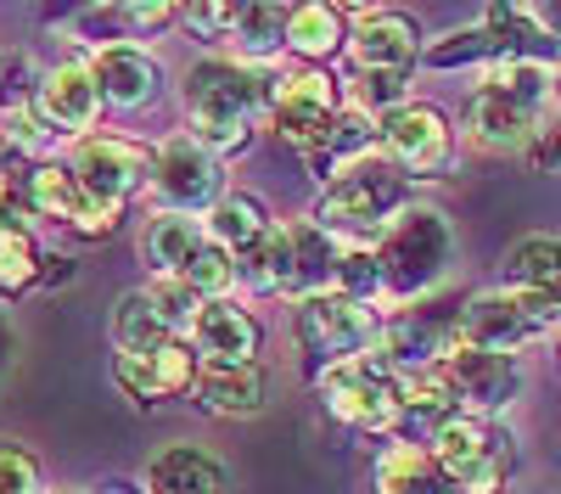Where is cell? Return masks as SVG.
Returning a JSON list of instances; mask_svg holds the SVG:
<instances>
[{
	"label": "cell",
	"instance_id": "6da1fadb",
	"mask_svg": "<svg viewBox=\"0 0 561 494\" xmlns=\"http://www.w3.org/2000/svg\"><path fill=\"white\" fill-rule=\"evenodd\" d=\"M180 102H185V118H192V135L208 152H237L253 135V113L270 107V84L248 62L208 57V62H197L192 73H185Z\"/></svg>",
	"mask_w": 561,
	"mask_h": 494
},
{
	"label": "cell",
	"instance_id": "7a4b0ae2",
	"mask_svg": "<svg viewBox=\"0 0 561 494\" xmlns=\"http://www.w3.org/2000/svg\"><path fill=\"white\" fill-rule=\"evenodd\" d=\"M404 197H410V174L370 152V158L348 163L332 186L320 192L314 225L325 237H382L388 225L410 208Z\"/></svg>",
	"mask_w": 561,
	"mask_h": 494
},
{
	"label": "cell",
	"instance_id": "3957f363",
	"mask_svg": "<svg viewBox=\"0 0 561 494\" xmlns=\"http://www.w3.org/2000/svg\"><path fill=\"white\" fill-rule=\"evenodd\" d=\"M556 73L534 57H505L494 62L489 84L472 96L466 107V124H472L478 147H494V152H517L534 141V118H539V102L550 96Z\"/></svg>",
	"mask_w": 561,
	"mask_h": 494
},
{
	"label": "cell",
	"instance_id": "277c9868",
	"mask_svg": "<svg viewBox=\"0 0 561 494\" xmlns=\"http://www.w3.org/2000/svg\"><path fill=\"white\" fill-rule=\"evenodd\" d=\"M377 269H382V292L393 298H421L427 287L444 282L449 253H455V231L438 208H404L388 231L377 237Z\"/></svg>",
	"mask_w": 561,
	"mask_h": 494
},
{
	"label": "cell",
	"instance_id": "5b68a950",
	"mask_svg": "<svg viewBox=\"0 0 561 494\" xmlns=\"http://www.w3.org/2000/svg\"><path fill=\"white\" fill-rule=\"evenodd\" d=\"M561 321V303L550 292H523V287H500V292H478L460 303L455 321V348H489V354H511L534 343L545 326Z\"/></svg>",
	"mask_w": 561,
	"mask_h": 494
},
{
	"label": "cell",
	"instance_id": "8992f818",
	"mask_svg": "<svg viewBox=\"0 0 561 494\" xmlns=\"http://www.w3.org/2000/svg\"><path fill=\"white\" fill-rule=\"evenodd\" d=\"M320 399L337 422L359 427V433H393L404 404H399V371L388 366L382 348H370L359 359H343V366L320 371Z\"/></svg>",
	"mask_w": 561,
	"mask_h": 494
},
{
	"label": "cell",
	"instance_id": "52a82bcc",
	"mask_svg": "<svg viewBox=\"0 0 561 494\" xmlns=\"http://www.w3.org/2000/svg\"><path fill=\"white\" fill-rule=\"evenodd\" d=\"M433 461L460 494H500L511 478V438L478 416H455L433 438Z\"/></svg>",
	"mask_w": 561,
	"mask_h": 494
},
{
	"label": "cell",
	"instance_id": "ba28073f",
	"mask_svg": "<svg viewBox=\"0 0 561 494\" xmlns=\"http://www.w3.org/2000/svg\"><path fill=\"white\" fill-rule=\"evenodd\" d=\"M337 113H343L337 107V79H325L320 68H293V73L270 79V118L280 129V141L298 147L304 158L320 152Z\"/></svg>",
	"mask_w": 561,
	"mask_h": 494
},
{
	"label": "cell",
	"instance_id": "9c48e42d",
	"mask_svg": "<svg viewBox=\"0 0 561 494\" xmlns=\"http://www.w3.org/2000/svg\"><path fill=\"white\" fill-rule=\"evenodd\" d=\"M152 192H158L163 214L214 208L225 197V163H219V152H208L197 141V135H169L152 152Z\"/></svg>",
	"mask_w": 561,
	"mask_h": 494
},
{
	"label": "cell",
	"instance_id": "30bf717a",
	"mask_svg": "<svg viewBox=\"0 0 561 494\" xmlns=\"http://www.w3.org/2000/svg\"><path fill=\"white\" fill-rule=\"evenodd\" d=\"M377 337H382V321L370 314V303H354L343 292H325V298L298 303V343L314 359H325V366H343V359L370 354Z\"/></svg>",
	"mask_w": 561,
	"mask_h": 494
},
{
	"label": "cell",
	"instance_id": "8fae6325",
	"mask_svg": "<svg viewBox=\"0 0 561 494\" xmlns=\"http://www.w3.org/2000/svg\"><path fill=\"white\" fill-rule=\"evenodd\" d=\"M68 169L79 174V186L102 208H118V214L140 186H152V152L140 141H124V135H84L68 158Z\"/></svg>",
	"mask_w": 561,
	"mask_h": 494
},
{
	"label": "cell",
	"instance_id": "7c38bea8",
	"mask_svg": "<svg viewBox=\"0 0 561 494\" xmlns=\"http://www.w3.org/2000/svg\"><path fill=\"white\" fill-rule=\"evenodd\" d=\"M28 214L73 225V231H84V237H107L118 225V208H102L79 186V174L68 163H34L28 169Z\"/></svg>",
	"mask_w": 561,
	"mask_h": 494
},
{
	"label": "cell",
	"instance_id": "4fadbf2b",
	"mask_svg": "<svg viewBox=\"0 0 561 494\" xmlns=\"http://www.w3.org/2000/svg\"><path fill=\"white\" fill-rule=\"evenodd\" d=\"M382 147H388V163L404 169V174H433L449 163V118L427 102H404L382 118Z\"/></svg>",
	"mask_w": 561,
	"mask_h": 494
},
{
	"label": "cell",
	"instance_id": "5bb4252c",
	"mask_svg": "<svg viewBox=\"0 0 561 494\" xmlns=\"http://www.w3.org/2000/svg\"><path fill=\"white\" fill-rule=\"evenodd\" d=\"M34 118L51 135L84 141L102 118V90H96V79H90V62H57L51 73H45L39 96H34Z\"/></svg>",
	"mask_w": 561,
	"mask_h": 494
},
{
	"label": "cell",
	"instance_id": "9a60e30c",
	"mask_svg": "<svg viewBox=\"0 0 561 494\" xmlns=\"http://www.w3.org/2000/svg\"><path fill=\"white\" fill-rule=\"evenodd\" d=\"M421 57V34L404 12H354V34H348V62L354 73H404Z\"/></svg>",
	"mask_w": 561,
	"mask_h": 494
},
{
	"label": "cell",
	"instance_id": "2e32d148",
	"mask_svg": "<svg viewBox=\"0 0 561 494\" xmlns=\"http://www.w3.org/2000/svg\"><path fill=\"white\" fill-rule=\"evenodd\" d=\"M113 382L135 399V404H163L185 388H197V354L185 348L180 337L147 354H118L113 359Z\"/></svg>",
	"mask_w": 561,
	"mask_h": 494
},
{
	"label": "cell",
	"instance_id": "e0dca14e",
	"mask_svg": "<svg viewBox=\"0 0 561 494\" xmlns=\"http://www.w3.org/2000/svg\"><path fill=\"white\" fill-rule=\"evenodd\" d=\"M438 366H444L449 388L460 393V404H472V411H505L517 399V382H523L517 359L489 354V348H449Z\"/></svg>",
	"mask_w": 561,
	"mask_h": 494
},
{
	"label": "cell",
	"instance_id": "ac0fdd59",
	"mask_svg": "<svg viewBox=\"0 0 561 494\" xmlns=\"http://www.w3.org/2000/svg\"><path fill=\"white\" fill-rule=\"evenodd\" d=\"M259 337H264L259 321L242 303H230V298L203 303L197 321H192V343H197V354L208 359V366H253Z\"/></svg>",
	"mask_w": 561,
	"mask_h": 494
},
{
	"label": "cell",
	"instance_id": "d6986e66",
	"mask_svg": "<svg viewBox=\"0 0 561 494\" xmlns=\"http://www.w3.org/2000/svg\"><path fill=\"white\" fill-rule=\"evenodd\" d=\"M90 79H96V90H102V107H147L152 96H158V62L140 51V45H129V39H113V45H102L96 57H90Z\"/></svg>",
	"mask_w": 561,
	"mask_h": 494
},
{
	"label": "cell",
	"instance_id": "ffe728a7",
	"mask_svg": "<svg viewBox=\"0 0 561 494\" xmlns=\"http://www.w3.org/2000/svg\"><path fill=\"white\" fill-rule=\"evenodd\" d=\"M147 494H225V467L197 444H174L152 456Z\"/></svg>",
	"mask_w": 561,
	"mask_h": 494
},
{
	"label": "cell",
	"instance_id": "44dd1931",
	"mask_svg": "<svg viewBox=\"0 0 561 494\" xmlns=\"http://www.w3.org/2000/svg\"><path fill=\"white\" fill-rule=\"evenodd\" d=\"M270 231H275V225H270V208H264L259 197H248V192H225V197L208 208V242H219L230 259L253 253Z\"/></svg>",
	"mask_w": 561,
	"mask_h": 494
},
{
	"label": "cell",
	"instance_id": "7402d4cb",
	"mask_svg": "<svg viewBox=\"0 0 561 494\" xmlns=\"http://www.w3.org/2000/svg\"><path fill=\"white\" fill-rule=\"evenodd\" d=\"M192 393L214 416H253V411H264V371L259 366H208V371H197Z\"/></svg>",
	"mask_w": 561,
	"mask_h": 494
},
{
	"label": "cell",
	"instance_id": "603a6c76",
	"mask_svg": "<svg viewBox=\"0 0 561 494\" xmlns=\"http://www.w3.org/2000/svg\"><path fill=\"white\" fill-rule=\"evenodd\" d=\"M399 404H404V416L421 422L427 433L449 427L460 416V393L449 388L444 366H421V371H399Z\"/></svg>",
	"mask_w": 561,
	"mask_h": 494
},
{
	"label": "cell",
	"instance_id": "cb8c5ba5",
	"mask_svg": "<svg viewBox=\"0 0 561 494\" xmlns=\"http://www.w3.org/2000/svg\"><path fill=\"white\" fill-rule=\"evenodd\" d=\"M203 242H208V231L192 214H158L147 225V237H140V253H147V264L158 269V276H180V269L197 259Z\"/></svg>",
	"mask_w": 561,
	"mask_h": 494
},
{
	"label": "cell",
	"instance_id": "d4e9b609",
	"mask_svg": "<svg viewBox=\"0 0 561 494\" xmlns=\"http://www.w3.org/2000/svg\"><path fill=\"white\" fill-rule=\"evenodd\" d=\"M107 332H113V348H118V354H147V348L174 343V332H169V321L158 314V303H152L147 287H140V292H124V298L113 303Z\"/></svg>",
	"mask_w": 561,
	"mask_h": 494
},
{
	"label": "cell",
	"instance_id": "484cf974",
	"mask_svg": "<svg viewBox=\"0 0 561 494\" xmlns=\"http://www.w3.org/2000/svg\"><path fill=\"white\" fill-rule=\"evenodd\" d=\"M377 494H444V472L433 449L421 444H393L377 461Z\"/></svg>",
	"mask_w": 561,
	"mask_h": 494
},
{
	"label": "cell",
	"instance_id": "4316f807",
	"mask_svg": "<svg viewBox=\"0 0 561 494\" xmlns=\"http://www.w3.org/2000/svg\"><path fill=\"white\" fill-rule=\"evenodd\" d=\"M505 282L523 292H550L561 303V237H528L505 253Z\"/></svg>",
	"mask_w": 561,
	"mask_h": 494
},
{
	"label": "cell",
	"instance_id": "83f0119b",
	"mask_svg": "<svg viewBox=\"0 0 561 494\" xmlns=\"http://www.w3.org/2000/svg\"><path fill=\"white\" fill-rule=\"evenodd\" d=\"M287 18L293 7H237V28H230V39H237V51L253 62L275 57L280 45H287Z\"/></svg>",
	"mask_w": 561,
	"mask_h": 494
},
{
	"label": "cell",
	"instance_id": "f1b7e54d",
	"mask_svg": "<svg viewBox=\"0 0 561 494\" xmlns=\"http://www.w3.org/2000/svg\"><path fill=\"white\" fill-rule=\"evenodd\" d=\"M343 39H348V34H343V12H337V7H293V18H287V45H293L298 57L320 62V57H332Z\"/></svg>",
	"mask_w": 561,
	"mask_h": 494
},
{
	"label": "cell",
	"instance_id": "f546056e",
	"mask_svg": "<svg viewBox=\"0 0 561 494\" xmlns=\"http://www.w3.org/2000/svg\"><path fill=\"white\" fill-rule=\"evenodd\" d=\"M180 282L192 287L203 303H214V298H225L230 287H237V259H230L219 242H203V248H197V259L180 269Z\"/></svg>",
	"mask_w": 561,
	"mask_h": 494
},
{
	"label": "cell",
	"instance_id": "4dcf8cb0",
	"mask_svg": "<svg viewBox=\"0 0 561 494\" xmlns=\"http://www.w3.org/2000/svg\"><path fill=\"white\" fill-rule=\"evenodd\" d=\"M39 248L28 231H0V292L18 298L28 287H39Z\"/></svg>",
	"mask_w": 561,
	"mask_h": 494
},
{
	"label": "cell",
	"instance_id": "1f68e13d",
	"mask_svg": "<svg viewBox=\"0 0 561 494\" xmlns=\"http://www.w3.org/2000/svg\"><path fill=\"white\" fill-rule=\"evenodd\" d=\"M34 96H39L34 62L28 57H0V113L23 118V113H34Z\"/></svg>",
	"mask_w": 561,
	"mask_h": 494
},
{
	"label": "cell",
	"instance_id": "d6a6232c",
	"mask_svg": "<svg viewBox=\"0 0 561 494\" xmlns=\"http://www.w3.org/2000/svg\"><path fill=\"white\" fill-rule=\"evenodd\" d=\"M337 292L354 298V303H370V292H382L377 253H370V248H343V259H337Z\"/></svg>",
	"mask_w": 561,
	"mask_h": 494
},
{
	"label": "cell",
	"instance_id": "836d02e7",
	"mask_svg": "<svg viewBox=\"0 0 561 494\" xmlns=\"http://www.w3.org/2000/svg\"><path fill=\"white\" fill-rule=\"evenodd\" d=\"M147 292H152L158 314H163V321H169V332H180V326L192 332V321H197V309H203V298H197L192 287H185L180 276H158V282H152Z\"/></svg>",
	"mask_w": 561,
	"mask_h": 494
},
{
	"label": "cell",
	"instance_id": "e575fe53",
	"mask_svg": "<svg viewBox=\"0 0 561 494\" xmlns=\"http://www.w3.org/2000/svg\"><path fill=\"white\" fill-rule=\"evenodd\" d=\"M0 494H45L39 461L12 438H0Z\"/></svg>",
	"mask_w": 561,
	"mask_h": 494
},
{
	"label": "cell",
	"instance_id": "d590c367",
	"mask_svg": "<svg viewBox=\"0 0 561 494\" xmlns=\"http://www.w3.org/2000/svg\"><path fill=\"white\" fill-rule=\"evenodd\" d=\"M180 23L197 39H219L237 28V7H219V0H197V7H180Z\"/></svg>",
	"mask_w": 561,
	"mask_h": 494
},
{
	"label": "cell",
	"instance_id": "8d00e7d4",
	"mask_svg": "<svg viewBox=\"0 0 561 494\" xmlns=\"http://www.w3.org/2000/svg\"><path fill=\"white\" fill-rule=\"evenodd\" d=\"M528 158H534V169H561V124H545V129H534V141H528Z\"/></svg>",
	"mask_w": 561,
	"mask_h": 494
},
{
	"label": "cell",
	"instance_id": "74e56055",
	"mask_svg": "<svg viewBox=\"0 0 561 494\" xmlns=\"http://www.w3.org/2000/svg\"><path fill=\"white\" fill-rule=\"evenodd\" d=\"M124 12V28H169L180 18V7H118Z\"/></svg>",
	"mask_w": 561,
	"mask_h": 494
},
{
	"label": "cell",
	"instance_id": "f35d334b",
	"mask_svg": "<svg viewBox=\"0 0 561 494\" xmlns=\"http://www.w3.org/2000/svg\"><path fill=\"white\" fill-rule=\"evenodd\" d=\"M57 282H73V259L45 253V259H39V287H57Z\"/></svg>",
	"mask_w": 561,
	"mask_h": 494
},
{
	"label": "cell",
	"instance_id": "ab89813d",
	"mask_svg": "<svg viewBox=\"0 0 561 494\" xmlns=\"http://www.w3.org/2000/svg\"><path fill=\"white\" fill-rule=\"evenodd\" d=\"M102 494H147V489H129V483H107Z\"/></svg>",
	"mask_w": 561,
	"mask_h": 494
},
{
	"label": "cell",
	"instance_id": "60d3db41",
	"mask_svg": "<svg viewBox=\"0 0 561 494\" xmlns=\"http://www.w3.org/2000/svg\"><path fill=\"white\" fill-rule=\"evenodd\" d=\"M550 96H556V102H561V73H556V84H550Z\"/></svg>",
	"mask_w": 561,
	"mask_h": 494
},
{
	"label": "cell",
	"instance_id": "b9f144b4",
	"mask_svg": "<svg viewBox=\"0 0 561 494\" xmlns=\"http://www.w3.org/2000/svg\"><path fill=\"white\" fill-rule=\"evenodd\" d=\"M0 348H7V326H0Z\"/></svg>",
	"mask_w": 561,
	"mask_h": 494
},
{
	"label": "cell",
	"instance_id": "7bdbcfd3",
	"mask_svg": "<svg viewBox=\"0 0 561 494\" xmlns=\"http://www.w3.org/2000/svg\"><path fill=\"white\" fill-rule=\"evenodd\" d=\"M444 494H460V489H444Z\"/></svg>",
	"mask_w": 561,
	"mask_h": 494
},
{
	"label": "cell",
	"instance_id": "ee69618b",
	"mask_svg": "<svg viewBox=\"0 0 561 494\" xmlns=\"http://www.w3.org/2000/svg\"><path fill=\"white\" fill-rule=\"evenodd\" d=\"M62 494H68V489H62Z\"/></svg>",
	"mask_w": 561,
	"mask_h": 494
}]
</instances>
